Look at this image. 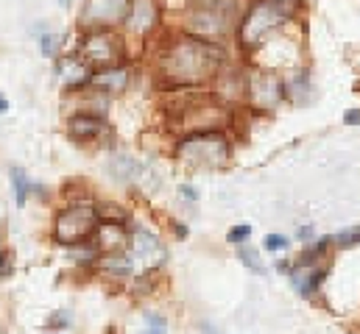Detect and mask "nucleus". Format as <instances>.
<instances>
[{
	"instance_id": "nucleus-26",
	"label": "nucleus",
	"mask_w": 360,
	"mask_h": 334,
	"mask_svg": "<svg viewBox=\"0 0 360 334\" xmlns=\"http://www.w3.org/2000/svg\"><path fill=\"white\" fill-rule=\"evenodd\" d=\"M73 3H79V0H59V6H62V8H70Z\"/></svg>"
},
{
	"instance_id": "nucleus-4",
	"label": "nucleus",
	"mask_w": 360,
	"mask_h": 334,
	"mask_svg": "<svg viewBox=\"0 0 360 334\" xmlns=\"http://www.w3.org/2000/svg\"><path fill=\"white\" fill-rule=\"evenodd\" d=\"M232 154V142L218 128H198L179 142V159H184L190 170H218L226 165Z\"/></svg>"
},
{
	"instance_id": "nucleus-3",
	"label": "nucleus",
	"mask_w": 360,
	"mask_h": 334,
	"mask_svg": "<svg viewBox=\"0 0 360 334\" xmlns=\"http://www.w3.org/2000/svg\"><path fill=\"white\" fill-rule=\"evenodd\" d=\"M290 20H293L290 6H282V3H274V0H246L238 31H235V39H238L240 51L255 53L276 31H282Z\"/></svg>"
},
{
	"instance_id": "nucleus-13",
	"label": "nucleus",
	"mask_w": 360,
	"mask_h": 334,
	"mask_svg": "<svg viewBox=\"0 0 360 334\" xmlns=\"http://www.w3.org/2000/svg\"><path fill=\"white\" fill-rule=\"evenodd\" d=\"M313 95V81H310V73L302 70V73H293L290 79H285V100L290 103H307Z\"/></svg>"
},
{
	"instance_id": "nucleus-24",
	"label": "nucleus",
	"mask_w": 360,
	"mask_h": 334,
	"mask_svg": "<svg viewBox=\"0 0 360 334\" xmlns=\"http://www.w3.org/2000/svg\"><path fill=\"white\" fill-rule=\"evenodd\" d=\"M6 112H8V100L0 95V114H6Z\"/></svg>"
},
{
	"instance_id": "nucleus-21",
	"label": "nucleus",
	"mask_w": 360,
	"mask_h": 334,
	"mask_svg": "<svg viewBox=\"0 0 360 334\" xmlns=\"http://www.w3.org/2000/svg\"><path fill=\"white\" fill-rule=\"evenodd\" d=\"M344 123H347V126H358L360 109H347V112H344Z\"/></svg>"
},
{
	"instance_id": "nucleus-12",
	"label": "nucleus",
	"mask_w": 360,
	"mask_h": 334,
	"mask_svg": "<svg viewBox=\"0 0 360 334\" xmlns=\"http://www.w3.org/2000/svg\"><path fill=\"white\" fill-rule=\"evenodd\" d=\"M90 86L95 89H103V92H120L129 86V70L123 65H112V67H103V70H92Z\"/></svg>"
},
{
	"instance_id": "nucleus-25",
	"label": "nucleus",
	"mask_w": 360,
	"mask_h": 334,
	"mask_svg": "<svg viewBox=\"0 0 360 334\" xmlns=\"http://www.w3.org/2000/svg\"><path fill=\"white\" fill-rule=\"evenodd\" d=\"M201 334H218V332H215L210 323H201Z\"/></svg>"
},
{
	"instance_id": "nucleus-22",
	"label": "nucleus",
	"mask_w": 360,
	"mask_h": 334,
	"mask_svg": "<svg viewBox=\"0 0 360 334\" xmlns=\"http://www.w3.org/2000/svg\"><path fill=\"white\" fill-rule=\"evenodd\" d=\"M310 237H313V229H310V226H304V229L299 232V240H310Z\"/></svg>"
},
{
	"instance_id": "nucleus-1",
	"label": "nucleus",
	"mask_w": 360,
	"mask_h": 334,
	"mask_svg": "<svg viewBox=\"0 0 360 334\" xmlns=\"http://www.w3.org/2000/svg\"><path fill=\"white\" fill-rule=\"evenodd\" d=\"M160 67H162L165 79H171L176 86H193V84L210 81L221 73L224 51H221V45L195 39L181 31L165 42V48L160 53Z\"/></svg>"
},
{
	"instance_id": "nucleus-2",
	"label": "nucleus",
	"mask_w": 360,
	"mask_h": 334,
	"mask_svg": "<svg viewBox=\"0 0 360 334\" xmlns=\"http://www.w3.org/2000/svg\"><path fill=\"white\" fill-rule=\"evenodd\" d=\"M243 6L246 0H190L181 20L184 34L212 45H224L235 39Z\"/></svg>"
},
{
	"instance_id": "nucleus-20",
	"label": "nucleus",
	"mask_w": 360,
	"mask_h": 334,
	"mask_svg": "<svg viewBox=\"0 0 360 334\" xmlns=\"http://www.w3.org/2000/svg\"><path fill=\"white\" fill-rule=\"evenodd\" d=\"M146 321L151 323V332H160V334H165V318H160V315H146Z\"/></svg>"
},
{
	"instance_id": "nucleus-6",
	"label": "nucleus",
	"mask_w": 360,
	"mask_h": 334,
	"mask_svg": "<svg viewBox=\"0 0 360 334\" xmlns=\"http://www.w3.org/2000/svg\"><path fill=\"white\" fill-rule=\"evenodd\" d=\"M243 98L257 112H274L285 100V79L263 67H252L243 73Z\"/></svg>"
},
{
	"instance_id": "nucleus-27",
	"label": "nucleus",
	"mask_w": 360,
	"mask_h": 334,
	"mask_svg": "<svg viewBox=\"0 0 360 334\" xmlns=\"http://www.w3.org/2000/svg\"><path fill=\"white\" fill-rule=\"evenodd\" d=\"M146 334H160V332H146Z\"/></svg>"
},
{
	"instance_id": "nucleus-8",
	"label": "nucleus",
	"mask_w": 360,
	"mask_h": 334,
	"mask_svg": "<svg viewBox=\"0 0 360 334\" xmlns=\"http://www.w3.org/2000/svg\"><path fill=\"white\" fill-rule=\"evenodd\" d=\"M131 0H82L79 28H123Z\"/></svg>"
},
{
	"instance_id": "nucleus-17",
	"label": "nucleus",
	"mask_w": 360,
	"mask_h": 334,
	"mask_svg": "<svg viewBox=\"0 0 360 334\" xmlns=\"http://www.w3.org/2000/svg\"><path fill=\"white\" fill-rule=\"evenodd\" d=\"M249 237H252V226H232L226 234L229 243H246Z\"/></svg>"
},
{
	"instance_id": "nucleus-15",
	"label": "nucleus",
	"mask_w": 360,
	"mask_h": 334,
	"mask_svg": "<svg viewBox=\"0 0 360 334\" xmlns=\"http://www.w3.org/2000/svg\"><path fill=\"white\" fill-rule=\"evenodd\" d=\"M11 184H14L17 206H25V201L31 198V189H39V187H37V184H31V181L22 175V170H17V167H11Z\"/></svg>"
},
{
	"instance_id": "nucleus-11",
	"label": "nucleus",
	"mask_w": 360,
	"mask_h": 334,
	"mask_svg": "<svg viewBox=\"0 0 360 334\" xmlns=\"http://www.w3.org/2000/svg\"><path fill=\"white\" fill-rule=\"evenodd\" d=\"M56 76L62 79L65 86H70V89H79V86H84V84H90L92 79V67L79 56V53H70V56H62L59 62H56Z\"/></svg>"
},
{
	"instance_id": "nucleus-7",
	"label": "nucleus",
	"mask_w": 360,
	"mask_h": 334,
	"mask_svg": "<svg viewBox=\"0 0 360 334\" xmlns=\"http://www.w3.org/2000/svg\"><path fill=\"white\" fill-rule=\"evenodd\" d=\"M98 232V215L90 206H70L56 218L53 234L65 246H82Z\"/></svg>"
},
{
	"instance_id": "nucleus-10",
	"label": "nucleus",
	"mask_w": 360,
	"mask_h": 334,
	"mask_svg": "<svg viewBox=\"0 0 360 334\" xmlns=\"http://www.w3.org/2000/svg\"><path fill=\"white\" fill-rule=\"evenodd\" d=\"M68 134H70L73 142H79V145H90V142H95L98 137L109 134V126H106V120H103L101 114L79 112V114H73V117L68 120Z\"/></svg>"
},
{
	"instance_id": "nucleus-5",
	"label": "nucleus",
	"mask_w": 360,
	"mask_h": 334,
	"mask_svg": "<svg viewBox=\"0 0 360 334\" xmlns=\"http://www.w3.org/2000/svg\"><path fill=\"white\" fill-rule=\"evenodd\" d=\"M92 70H103L112 65H120L123 59V36L117 28H84L76 51Z\"/></svg>"
},
{
	"instance_id": "nucleus-16",
	"label": "nucleus",
	"mask_w": 360,
	"mask_h": 334,
	"mask_svg": "<svg viewBox=\"0 0 360 334\" xmlns=\"http://www.w3.org/2000/svg\"><path fill=\"white\" fill-rule=\"evenodd\" d=\"M360 243V226H352V229H344L335 234V246L338 248H349V246H358Z\"/></svg>"
},
{
	"instance_id": "nucleus-23",
	"label": "nucleus",
	"mask_w": 360,
	"mask_h": 334,
	"mask_svg": "<svg viewBox=\"0 0 360 334\" xmlns=\"http://www.w3.org/2000/svg\"><path fill=\"white\" fill-rule=\"evenodd\" d=\"M181 192H184L190 201H195V192H193V187H187V184H184V187H181Z\"/></svg>"
},
{
	"instance_id": "nucleus-14",
	"label": "nucleus",
	"mask_w": 360,
	"mask_h": 334,
	"mask_svg": "<svg viewBox=\"0 0 360 334\" xmlns=\"http://www.w3.org/2000/svg\"><path fill=\"white\" fill-rule=\"evenodd\" d=\"M34 36H37L39 53L45 59H56L59 56V51H62V34H56V31H51V25H45V31L42 34H34Z\"/></svg>"
},
{
	"instance_id": "nucleus-19",
	"label": "nucleus",
	"mask_w": 360,
	"mask_h": 334,
	"mask_svg": "<svg viewBox=\"0 0 360 334\" xmlns=\"http://www.w3.org/2000/svg\"><path fill=\"white\" fill-rule=\"evenodd\" d=\"M263 246H266L269 250H282V248H288V240H285V237H279V234H269Z\"/></svg>"
},
{
	"instance_id": "nucleus-18",
	"label": "nucleus",
	"mask_w": 360,
	"mask_h": 334,
	"mask_svg": "<svg viewBox=\"0 0 360 334\" xmlns=\"http://www.w3.org/2000/svg\"><path fill=\"white\" fill-rule=\"evenodd\" d=\"M238 256H240V262H243L246 267H252L255 273H266V267L257 262V253H255V250H240Z\"/></svg>"
},
{
	"instance_id": "nucleus-9",
	"label": "nucleus",
	"mask_w": 360,
	"mask_h": 334,
	"mask_svg": "<svg viewBox=\"0 0 360 334\" xmlns=\"http://www.w3.org/2000/svg\"><path fill=\"white\" fill-rule=\"evenodd\" d=\"M160 22H162V3L160 0H131V8H129L123 28L131 36H151Z\"/></svg>"
}]
</instances>
